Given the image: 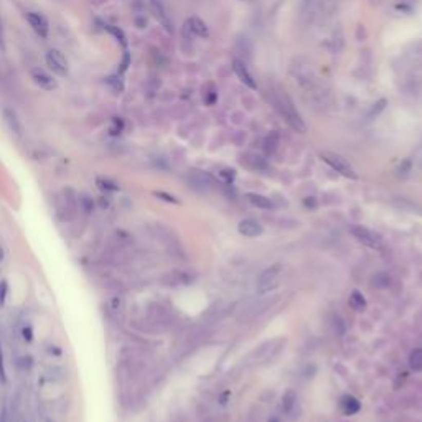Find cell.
Instances as JSON below:
<instances>
[{"label": "cell", "instance_id": "1", "mask_svg": "<svg viewBox=\"0 0 422 422\" xmlns=\"http://www.w3.org/2000/svg\"><path fill=\"white\" fill-rule=\"evenodd\" d=\"M271 103L276 107V111L284 117V121L297 132H305L307 126L303 122L302 116L297 111V107L294 106L292 99L289 98L282 89H272L271 91Z\"/></svg>", "mask_w": 422, "mask_h": 422}, {"label": "cell", "instance_id": "2", "mask_svg": "<svg viewBox=\"0 0 422 422\" xmlns=\"http://www.w3.org/2000/svg\"><path fill=\"white\" fill-rule=\"evenodd\" d=\"M291 74L294 80L302 86V89L305 91L307 94H312V98L315 101L322 103L323 92H322V88L318 86L317 76L310 63H307L305 60H295L291 65Z\"/></svg>", "mask_w": 422, "mask_h": 422}, {"label": "cell", "instance_id": "3", "mask_svg": "<svg viewBox=\"0 0 422 422\" xmlns=\"http://www.w3.org/2000/svg\"><path fill=\"white\" fill-rule=\"evenodd\" d=\"M78 211H80V201L78 195L71 188H63L54 198V213L60 221H73Z\"/></svg>", "mask_w": 422, "mask_h": 422}, {"label": "cell", "instance_id": "4", "mask_svg": "<svg viewBox=\"0 0 422 422\" xmlns=\"http://www.w3.org/2000/svg\"><path fill=\"white\" fill-rule=\"evenodd\" d=\"M320 157H322V160L327 162L333 170H337L340 175L347 177V178H351V180H356L358 178L356 171L353 170V167H351V163L347 159H343L341 155L335 154V152H322V154H320Z\"/></svg>", "mask_w": 422, "mask_h": 422}, {"label": "cell", "instance_id": "5", "mask_svg": "<svg viewBox=\"0 0 422 422\" xmlns=\"http://www.w3.org/2000/svg\"><path fill=\"white\" fill-rule=\"evenodd\" d=\"M350 233L359 241L361 244L373 247V249H379L382 246V239L378 233H374L373 229L366 228L363 224H351L350 226Z\"/></svg>", "mask_w": 422, "mask_h": 422}, {"label": "cell", "instance_id": "6", "mask_svg": "<svg viewBox=\"0 0 422 422\" xmlns=\"http://www.w3.org/2000/svg\"><path fill=\"white\" fill-rule=\"evenodd\" d=\"M46 66H48L54 74L58 76H66L68 74V61L65 58V54L58 50H48L46 51Z\"/></svg>", "mask_w": 422, "mask_h": 422}, {"label": "cell", "instance_id": "7", "mask_svg": "<svg viewBox=\"0 0 422 422\" xmlns=\"http://www.w3.org/2000/svg\"><path fill=\"white\" fill-rule=\"evenodd\" d=\"M27 22L30 23V27L33 28V32L40 38H48L50 33V25L48 20H46L42 13L38 12H28L27 13Z\"/></svg>", "mask_w": 422, "mask_h": 422}, {"label": "cell", "instance_id": "8", "mask_svg": "<svg viewBox=\"0 0 422 422\" xmlns=\"http://www.w3.org/2000/svg\"><path fill=\"white\" fill-rule=\"evenodd\" d=\"M150 5H152V12L155 15V18L162 23V27L165 28L168 33H174V23H171L170 15L167 13L165 2H163V0H150Z\"/></svg>", "mask_w": 422, "mask_h": 422}, {"label": "cell", "instance_id": "9", "mask_svg": "<svg viewBox=\"0 0 422 422\" xmlns=\"http://www.w3.org/2000/svg\"><path fill=\"white\" fill-rule=\"evenodd\" d=\"M32 80L38 88L43 89V91H53V89H56V86H58L56 80H54L50 73H46L45 69H42V68L32 69Z\"/></svg>", "mask_w": 422, "mask_h": 422}, {"label": "cell", "instance_id": "10", "mask_svg": "<svg viewBox=\"0 0 422 422\" xmlns=\"http://www.w3.org/2000/svg\"><path fill=\"white\" fill-rule=\"evenodd\" d=\"M2 117H4V122H5L7 129H9L13 136H17V137H22V136H23V126H22V121L18 119L17 112H15L13 109H10V107H5L4 111H2Z\"/></svg>", "mask_w": 422, "mask_h": 422}, {"label": "cell", "instance_id": "11", "mask_svg": "<svg viewBox=\"0 0 422 422\" xmlns=\"http://www.w3.org/2000/svg\"><path fill=\"white\" fill-rule=\"evenodd\" d=\"M280 269H282V265L280 264H274L267 267L265 271H262V274L259 276V280H257V287H259V292H265L269 291L271 285L274 284L276 277L279 276Z\"/></svg>", "mask_w": 422, "mask_h": 422}, {"label": "cell", "instance_id": "12", "mask_svg": "<svg viewBox=\"0 0 422 422\" xmlns=\"http://www.w3.org/2000/svg\"><path fill=\"white\" fill-rule=\"evenodd\" d=\"M233 69H234V73H236V76L241 80V83H244L247 88H251V89H256L257 88V84L254 81V78L253 74L247 71V68H246V63L244 61H241V60H234L233 61Z\"/></svg>", "mask_w": 422, "mask_h": 422}, {"label": "cell", "instance_id": "13", "mask_svg": "<svg viewBox=\"0 0 422 422\" xmlns=\"http://www.w3.org/2000/svg\"><path fill=\"white\" fill-rule=\"evenodd\" d=\"M238 231L246 238H257L264 233V228L254 220H243L238 224Z\"/></svg>", "mask_w": 422, "mask_h": 422}, {"label": "cell", "instance_id": "14", "mask_svg": "<svg viewBox=\"0 0 422 422\" xmlns=\"http://www.w3.org/2000/svg\"><path fill=\"white\" fill-rule=\"evenodd\" d=\"M185 32H188L191 36H200V38H206L209 35L205 22H203L201 18H198V17H191V18L186 20Z\"/></svg>", "mask_w": 422, "mask_h": 422}, {"label": "cell", "instance_id": "15", "mask_svg": "<svg viewBox=\"0 0 422 422\" xmlns=\"http://www.w3.org/2000/svg\"><path fill=\"white\" fill-rule=\"evenodd\" d=\"M318 15V4L315 0H303L300 7V22L302 23H310Z\"/></svg>", "mask_w": 422, "mask_h": 422}, {"label": "cell", "instance_id": "16", "mask_svg": "<svg viewBox=\"0 0 422 422\" xmlns=\"http://www.w3.org/2000/svg\"><path fill=\"white\" fill-rule=\"evenodd\" d=\"M246 200L251 203L253 206L261 208V209H272V208H274V203H272V200H269L267 197H264V195L247 193L246 195Z\"/></svg>", "mask_w": 422, "mask_h": 422}, {"label": "cell", "instance_id": "17", "mask_svg": "<svg viewBox=\"0 0 422 422\" xmlns=\"http://www.w3.org/2000/svg\"><path fill=\"white\" fill-rule=\"evenodd\" d=\"M190 182L193 183L195 188L206 190L209 186V183H211V178H209L208 174H203V171H200V170H193L190 174Z\"/></svg>", "mask_w": 422, "mask_h": 422}, {"label": "cell", "instance_id": "18", "mask_svg": "<svg viewBox=\"0 0 422 422\" xmlns=\"http://www.w3.org/2000/svg\"><path fill=\"white\" fill-rule=\"evenodd\" d=\"M341 408H343V412H345L347 416H353V414L359 412V409H361V404H359V401L356 399V397L347 396V397H343Z\"/></svg>", "mask_w": 422, "mask_h": 422}, {"label": "cell", "instance_id": "19", "mask_svg": "<svg viewBox=\"0 0 422 422\" xmlns=\"http://www.w3.org/2000/svg\"><path fill=\"white\" fill-rule=\"evenodd\" d=\"M295 404H297V394H295V391H294V389L285 391L284 396H282V404H280V408H282L284 414H291L292 409L295 408Z\"/></svg>", "mask_w": 422, "mask_h": 422}, {"label": "cell", "instance_id": "20", "mask_svg": "<svg viewBox=\"0 0 422 422\" xmlns=\"http://www.w3.org/2000/svg\"><path fill=\"white\" fill-rule=\"evenodd\" d=\"M277 145H279V134L277 132H271V134L264 139L262 150H264L265 155H272V154H276Z\"/></svg>", "mask_w": 422, "mask_h": 422}, {"label": "cell", "instance_id": "21", "mask_svg": "<svg viewBox=\"0 0 422 422\" xmlns=\"http://www.w3.org/2000/svg\"><path fill=\"white\" fill-rule=\"evenodd\" d=\"M96 186L104 193H112L119 190V186L114 182L112 178H106V177H98L96 178Z\"/></svg>", "mask_w": 422, "mask_h": 422}, {"label": "cell", "instance_id": "22", "mask_svg": "<svg viewBox=\"0 0 422 422\" xmlns=\"http://www.w3.org/2000/svg\"><path fill=\"white\" fill-rule=\"evenodd\" d=\"M246 165L249 168H253V170H265L267 168V162H265L264 157H261V155H246Z\"/></svg>", "mask_w": 422, "mask_h": 422}, {"label": "cell", "instance_id": "23", "mask_svg": "<svg viewBox=\"0 0 422 422\" xmlns=\"http://www.w3.org/2000/svg\"><path fill=\"white\" fill-rule=\"evenodd\" d=\"M350 305L353 307L355 310H365V307H366L365 295L359 291H353L350 294Z\"/></svg>", "mask_w": 422, "mask_h": 422}, {"label": "cell", "instance_id": "24", "mask_svg": "<svg viewBox=\"0 0 422 422\" xmlns=\"http://www.w3.org/2000/svg\"><path fill=\"white\" fill-rule=\"evenodd\" d=\"M409 366L414 371H422V348H416L409 355Z\"/></svg>", "mask_w": 422, "mask_h": 422}, {"label": "cell", "instance_id": "25", "mask_svg": "<svg viewBox=\"0 0 422 422\" xmlns=\"http://www.w3.org/2000/svg\"><path fill=\"white\" fill-rule=\"evenodd\" d=\"M78 201H80V209H83L86 215L91 213L92 209H94V200L88 195H81V197H78Z\"/></svg>", "mask_w": 422, "mask_h": 422}, {"label": "cell", "instance_id": "26", "mask_svg": "<svg viewBox=\"0 0 422 422\" xmlns=\"http://www.w3.org/2000/svg\"><path fill=\"white\" fill-rule=\"evenodd\" d=\"M122 130H124V121L121 117H112L111 124H109V134L119 136V134H122Z\"/></svg>", "mask_w": 422, "mask_h": 422}, {"label": "cell", "instance_id": "27", "mask_svg": "<svg viewBox=\"0 0 422 422\" xmlns=\"http://www.w3.org/2000/svg\"><path fill=\"white\" fill-rule=\"evenodd\" d=\"M216 101H218V91L213 84H208V88L205 91V103L208 106H213Z\"/></svg>", "mask_w": 422, "mask_h": 422}, {"label": "cell", "instance_id": "28", "mask_svg": "<svg viewBox=\"0 0 422 422\" xmlns=\"http://www.w3.org/2000/svg\"><path fill=\"white\" fill-rule=\"evenodd\" d=\"M373 285L374 287H378V289H385L389 285V276L385 274V272H379V274H376L373 277Z\"/></svg>", "mask_w": 422, "mask_h": 422}, {"label": "cell", "instance_id": "29", "mask_svg": "<svg viewBox=\"0 0 422 422\" xmlns=\"http://www.w3.org/2000/svg\"><path fill=\"white\" fill-rule=\"evenodd\" d=\"M106 28L117 38V42H121L122 46H127V38H126V35H124V32H122L121 28H117L114 25H106Z\"/></svg>", "mask_w": 422, "mask_h": 422}, {"label": "cell", "instance_id": "30", "mask_svg": "<svg viewBox=\"0 0 422 422\" xmlns=\"http://www.w3.org/2000/svg\"><path fill=\"white\" fill-rule=\"evenodd\" d=\"M386 107V99H379L378 103H374L373 106H371V109L368 111V117H374V116H378L382 109Z\"/></svg>", "mask_w": 422, "mask_h": 422}, {"label": "cell", "instance_id": "31", "mask_svg": "<svg viewBox=\"0 0 422 422\" xmlns=\"http://www.w3.org/2000/svg\"><path fill=\"white\" fill-rule=\"evenodd\" d=\"M333 330H335V333L337 335H341L345 333V330H347V327H345V323H343V320L340 318V317H335L333 318Z\"/></svg>", "mask_w": 422, "mask_h": 422}, {"label": "cell", "instance_id": "32", "mask_svg": "<svg viewBox=\"0 0 422 422\" xmlns=\"http://www.w3.org/2000/svg\"><path fill=\"white\" fill-rule=\"evenodd\" d=\"M234 177H236V171L231 168H223L220 171V178H223V182H226V183H231Z\"/></svg>", "mask_w": 422, "mask_h": 422}, {"label": "cell", "instance_id": "33", "mask_svg": "<svg viewBox=\"0 0 422 422\" xmlns=\"http://www.w3.org/2000/svg\"><path fill=\"white\" fill-rule=\"evenodd\" d=\"M7 292H9V285H7L5 280H2V282H0V307H4V305H5Z\"/></svg>", "mask_w": 422, "mask_h": 422}, {"label": "cell", "instance_id": "34", "mask_svg": "<svg viewBox=\"0 0 422 422\" xmlns=\"http://www.w3.org/2000/svg\"><path fill=\"white\" fill-rule=\"evenodd\" d=\"M7 46H5V30H4V20L2 15H0V51L5 53Z\"/></svg>", "mask_w": 422, "mask_h": 422}, {"label": "cell", "instance_id": "35", "mask_svg": "<svg viewBox=\"0 0 422 422\" xmlns=\"http://www.w3.org/2000/svg\"><path fill=\"white\" fill-rule=\"evenodd\" d=\"M121 305H122V300L119 299V297H114V299L109 300V310L111 312H117L121 309Z\"/></svg>", "mask_w": 422, "mask_h": 422}, {"label": "cell", "instance_id": "36", "mask_svg": "<svg viewBox=\"0 0 422 422\" xmlns=\"http://www.w3.org/2000/svg\"><path fill=\"white\" fill-rule=\"evenodd\" d=\"M0 379L2 382L7 381L5 378V365H4V351H2V343H0Z\"/></svg>", "mask_w": 422, "mask_h": 422}, {"label": "cell", "instance_id": "37", "mask_svg": "<svg viewBox=\"0 0 422 422\" xmlns=\"http://www.w3.org/2000/svg\"><path fill=\"white\" fill-rule=\"evenodd\" d=\"M129 63H130V54L127 51H124V60H122V63H121V68H119V74H122L126 69L129 68Z\"/></svg>", "mask_w": 422, "mask_h": 422}, {"label": "cell", "instance_id": "38", "mask_svg": "<svg viewBox=\"0 0 422 422\" xmlns=\"http://www.w3.org/2000/svg\"><path fill=\"white\" fill-rule=\"evenodd\" d=\"M155 197L160 198V200H165V201H168V203H178V200H177V198L170 197V195L163 193V191H155Z\"/></svg>", "mask_w": 422, "mask_h": 422}, {"label": "cell", "instance_id": "39", "mask_svg": "<svg viewBox=\"0 0 422 422\" xmlns=\"http://www.w3.org/2000/svg\"><path fill=\"white\" fill-rule=\"evenodd\" d=\"M22 335H23V340L25 341H32L33 340V332H32V327H25L23 328V332H22Z\"/></svg>", "mask_w": 422, "mask_h": 422}, {"label": "cell", "instance_id": "40", "mask_svg": "<svg viewBox=\"0 0 422 422\" xmlns=\"http://www.w3.org/2000/svg\"><path fill=\"white\" fill-rule=\"evenodd\" d=\"M303 203H305V206H307V208H315V206H317L315 198H305V200H303Z\"/></svg>", "mask_w": 422, "mask_h": 422}, {"label": "cell", "instance_id": "41", "mask_svg": "<svg viewBox=\"0 0 422 422\" xmlns=\"http://www.w3.org/2000/svg\"><path fill=\"white\" fill-rule=\"evenodd\" d=\"M4 257H5V251H4V247H2V244H0V262L4 261Z\"/></svg>", "mask_w": 422, "mask_h": 422}, {"label": "cell", "instance_id": "42", "mask_svg": "<svg viewBox=\"0 0 422 422\" xmlns=\"http://www.w3.org/2000/svg\"><path fill=\"white\" fill-rule=\"evenodd\" d=\"M371 2H373V4H376V5H379V4L385 2V0H371Z\"/></svg>", "mask_w": 422, "mask_h": 422}, {"label": "cell", "instance_id": "43", "mask_svg": "<svg viewBox=\"0 0 422 422\" xmlns=\"http://www.w3.org/2000/svg\"><path fill=\"white\" fill-rule=\"evenodd\" d=\"M267 422H280V420H279L277 417H271V419H269Z\"/></svg>", "mask_w": 422, "mask_h": 422}, {"label": "cell", "instance_id": "44", "mask_svg": "<svg viewBox=\"0 0 422 422\" xmlns=\"http://www.w3.org/2000/svg\"><path fill=\"white\" fill-rule=\"evenodd\" d=\"M0 422H5V414H2V417H0Z\"/></svg>", "mask_w": 422, "mask_h": 422}]
</instances>
